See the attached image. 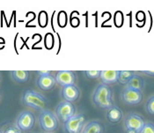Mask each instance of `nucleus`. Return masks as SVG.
I'll list each match as a JSON object with an SVG mask.
<instances>
[{
    "mask_svg": "<svg viewBox=\"0 0 154 133\" xmlns=\"http://www.w3.org/2000/svg\"><path fill=\"white\" fill-rule=\"evenodd\" d=\"M146 109L149 114L154 116V96L151 97L146 103Z\"/></svg>",
    "mask_w": 154,
    "mask_h": 133,
    "instance_id": "nucleus-19",
    "label": "nucleus"
},
{
    "mask_svg": "<svg viewBox=\"0 0 154 133\" xmlns=\"http://www.w3.org/2000/svg\"><path fill=\"white\" fill-rule=\"evenodd\" d=\"M85 119L83 115H75L64 123L65 130L68 133H79L85 123Z\"/></svg>",
    "mask_w": 154,
    "mask_h": 133,
    "instance_id": "nucleus-7",
    "label": "nucleus"
},
{
    "mask_svg": "<svg viewBox=\"0 0 154 133\" xmlns=\"http://www.w3.org/2000/svg\"><path fill=\"white\" fill-rule=\"evenodd\" d=\"M56 83H57L56 79L51 74L45 76H39L37 79V85L39 86V88L45 91L52 89L55 86Z\"/></svg>",
    "mask_w": 154,
    "mask_h": 133,
    "instance_id": "nucleus-10",
    "label": "nucleus"
},
{
    "mask_svg": "<svg viewBox=\"0 0 154 133\" xmlns=\"http://www.w3.org/2000/svg\"><path fill=\"white\" fill-rule=\"evenodd\" d=\"M93 100L95 104L101 109H109L114 106L112 101V90L106 84H101L96 87Z\"/></svg>",
    "mask_w": 154,
    "mask_h": 133,
    "instance_id": "nucleus-1",
    "label": "nucleus"
},
{
    "mask_svg": "<svg viewBox=\"0 0 154 133\" xmlns=\"http://www.w3.org/2000/svg\"><path fill=\"white\" fill-rule=\"evenodd\" d=\"M62 95L66 101L73 102L77 101L79 97V91L75 85H68L63 87L62 90Z\"/></svg>",
    "mask_w": 154,
    "mask_h": 133,
    "instance_id": "nucleus-11",
    "label": "nucleus"
},
{
    "mask_svg": "<svg viewBox=\"0 0 154 133\" xmlns=\"http://www.w3.org/2000/svg\"><path fill=\"white\" fill-rule=\"evenodd\" d=\"M37 73L40 76H45V75H49L50 74V71H38Z\"/></svg>",
    "mask_w": 154,
    "mask_h": 133,
    "instance_id": "nucleus-22",
    "label": "nucleus"
},
{
    "mask_svg": "<svg viewBox=\"0 0 154 133\" xmlns=\"http://www.w3.org/2000/svg\"><path fill=\"white\" fill-rule=\"evenodd\" d=\"M139 133H154V124L152 122H145L144 126Z\"/></svg>",
    "mask_w": 154,
    "mask_h": 133,
    "instance_id": "nucleus-18",
    "label": "nucleus"
},
{
    "mask_svg": "<svg viewBox=\"0 0 154 133\" xmlns=\"http://www.w3.org/2000/svg\"><path fill=\"white\" fill-rule=\"evenodd\" d=\"M143 73H145V74H149V75H154V72H143Z\"/></svg>",
    "mask_w": 154,
    "mask_h": 133,
    "instance_id": "nucleus-23",
    "label": "nucleus"
},
{
    "mask_svg": "<svg viewBox=\"0 0 154 133\" xmlns=\"http://www.w3.org/2000/svg\"><path fill=\"white\" fill-rule=\"evenodd\" d=\"M39 122L41 127L46 131H53L57 128V119L56 116L49 110H42L39 116Z\"/></svg>",
    "mask_w": 154,
    "mask_h": 133,
    "instance_id": "nucleus-3",
    "label": "nucleus"
},
{
    "mask_svg": "<svg viewBox=\"0 0 154 133\" xmlns=\"http://www.w3.org/2000/svg\"><path fill=\"white\" fill-rule=\"evenodd\" d=\"M134 75L135 73L132 71H120L118 81L122 84H128Z\"/></svg>",
    "mask_w": 154,
    "mask_h": 133,
    "instance_id": "nucleus-17",
    "label": "nucleus"
},
{
    "mask_svg": "<svg viewBox=\"0 0 154 133\" xmlns=\"http://www.w3.org/2000/svg\"><path fill=\"white\" fill-rule=\"evenodd\" d=\"M3 133H22L21 130L18 126H9Z\"/></svg>",
    "mask_w": 154,
    "mask_h": 133,
    "instance_id": "nucleus-21",
    "label": "nucleus"
},
{
    "mask_svg": "<svg viewBox=\"0 0 154 133\" xmlns=\"http://www.w3.org/2000/svg\"><path fill=\"white\" fill-rule=\"evenodd\" d=\"M120 71H100V79L103 84H114L118 81Z\"/></svg>",
    "mask_w": 154,
    "mask_h": 133,
    "instance_id": "nucleus-12",
    "label": "nucleus"
},
{
    "mask_svg": "<svg viewBox=\"0 0 154 133\" xmlns=\"http://www.w3.org/2000/svg\"><path fill=\"white\" fill-rule=\"evenodd\" d=\"M85 74L87 76L89 79H98L100 76V71H85Z\"/></svg>",
    "mask_w": 154,
    "mask_h": 133,
    "instance_id": "nucleus-20",
    "label": "nucleus"
},
{
    "mask_svg": "<svg viewBox=\"0 0 154 133\" xmlns=\"http://www.w3.org/2000/svg\"><path fill=\"white\" fill-rule=\"evenodd\" d=\"M11 74H12V79L19 83L26 82L29 78L28 71H12Z\"/></svg>",
    "mask_w": 154,
    "mask_h": 133,
    "instance_id": "nucleus-16",
    "label": "nucleus"
},
{
    "mask_svg": "<svg viewBox=\"0 0 154 133\" xmlns=\"http://www.w3.org/2000/svg\"><path fill=\"white\" fill-rule=\"evenodd\" d=\"M107 119L111 122H118L122 117V112L116 106H113L108 109L107 114Z\"/></svg>",
    "mask_w": 154,
    "mask_h": 133,
    "instance_id": "nucleus-13",
    "label": "nucleus"
},
{
    "mask_svg": "<svg viewBox=\"0 0 154 133\" xmlns=\"http://www.w3.org/2000/svg\"><path fill=\"white\" fill-rule=\"evenodd\" d=\"M145 122L142 117L137 114L129 115L124 122L125 129L129 133H139Z\"/></svg>",
    "mask_w": 154,
    "mask_h": 133,
    "instance_id": "nucleus-4",
    "label": "nucleus"
},
{
    "mask_svg": "<svg viewBox=\"0 0 154 133\" xmlns=\"http://www.w3.org/2000/svg\"><path fill=\"white\" fill-rule=\"evenodd\" d=\"M0 133H3V132H2V131H0Z\"/></svg>",
    "mask_w": 154,
    "mask_h": 133,
    "instance_id": "nucleus-24",
    "label": "nucleus"
},
{
    "mask_svg": "<svg viewBox=\"0 0 154 133\" xmlns=\"http://www.w3.org/2000/svg\"><path fill=\"white\" fill-rule=\"evenodd\" d=\"M35 124V117L32 113L28 111H24L20 114L17 119V126L21 131H29L33 128Z\"/></svg>",
    "mask_w": 154,
    "mask_h": 133,
    "instance_id": "nucleus-8",
    "label": "nucleus"
},
{
    "mask_svg": "<svg viewBox=\"0 0 154 133\" xmlns=\"http://www.w3.org/2000/svg\"><path fill=\"white\" fill-rule=\"evenodd\" d=\"M103 128L99 122L93 121L88 122L84 129L83 133H102Z\"/></svg>",
    "mask_w": 154,
    "mask_h": 133,
    "instance_id": "nucleus-14",
    "label": "nucleus"
},
{
    "mask_svg": "<svg viewBox=\"0 0 154 133\" xmlns=\"http://www.w3.org/2000/svg\"><path fill=\"white\" fill-rule=\"evenodd\" d=\"M56 81L63 87L73 85L76 81V75L71 71H59L56 74Z\"/></svg>",
    "mask_w": 154,
    "mask_h": 133,
    "instance_id": "nucleus-9",
    "label": "nucleus"
},
{
    "mask_svg": "<svg viewBox=\"0 0 154 133\" xmlns=\"http://www.w3.org/2000/svg\"><path fill=\"white\" fill-rule=\"evenodd\" d=\"M56 112L59 119H61L62 122L65 123L70 118L75 116L76 109H75L74 105L72 104V102L63 101L58 104L57 108L56 109Z\"/></svg>",
    "mask_w": 154,
    "mask_h": 133,
    "instance_id": "nucleus-5",
    "label": "nucleus"
},
{
    "mask_svg": "<svg viewBox=\"0 0 154 133\" xmlns=\"http://www.w3.org/2000/svg\"><path fill=\"white\" fill-rule=\"evenodd\" d=\"M122 98L125 103L130 105H136L142 101L143 94L141 91L126 87L122 93Z\"/></svg>",
    "mask_w": 154,
    "mask_h": 133,
    "instance_id": "nucleus-6",
    "label": "nucleus"
},
{
    "mask_svg": "<svg viewBox=\"0 0 154 133\" xmlns=\"http://www.w3.org/2000/svg\"><path fill=\"white\" fill-rule=\"evenodd\" d=\"M23 102L25 105L33 109L41 110L46 106L47 101L42 94L32 90H27L23 95Z\"/></svg>",
    "mask_w": 154,
    "mask_h": 133,
    "instance_id": "nucleus-2",
    "label": "nucleus"
},
{
    "mask_svg": "<svg viewBox=\"0 0 154 133\" xmlns=\"http://www.w3.org/2000/svg\"><path fill=\"white\" fill-rule=\"evenodd\" d=\"M143 85H144L143 79L140 76L135 74L134 77L130 80V82L127 84V87H130V88H133V89L141 91L143 88Z\"/></svg>",
    "mask_w": 154,
    "mask_h": 133,
    "instance_id": "nucleus-15",
    "label": "nucleus"
}]
</instances>
